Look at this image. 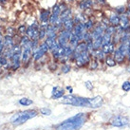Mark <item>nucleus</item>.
Returning <instances> with one entry per match:
<instances>
[{"label": "nucleus", "instance_id": "nucleus-30", "mask_svg": "<svg viewBox=\"0 0 130 130\" xmlns=\"http://www.w3.org/2000/svg\"><path fill=\"white\" fill-rule=\"evenodd\" d=\"M70 69H71V68H70V66H69V64H64L61 68V70H62V72L63 73L69 72V71H70Z\"/></svg>", "mask_w": 130, "mask_h": 130}, {"label": "nucleus", "instance_id": "nucleus-39", "mask_svg": "<svg viewBox=\"0 0 130 130\" xmlns=\"http://www.w3.org/2000/svg\"><path fill=\"white\" fill-rule=\"evenodd\" d=\"M5 2H7V0H0V3H5Z\"/></svg>", "mask_w": 130, "mask_h": 130}, {"label": "nucleus", "instance_id": "nucleus-34", "mask_svg": "<svg viewBox=\"0 0 130 130\" xmlns=\"http://www.w3.org/2000/svg\"><path fill=\"white\" fill-rule=\"evenodd\" d=\"M85 86H86V87H87V89H89V90H92V89H93V86H92V83H91L90 81L85 82Z\"/></svg>", "mask_w": 130, "mask_h": 130}, {"label": "nucleus", "instance_id": "nucleus-27", "mask_svg": "<svg viewBox=\"0 0 130 130\" xmlns=\"http://www.w3.org/2000/svg\"><path fill=\"white\" fill-rule=\"evenodd\" d=\"M17 30H18V33L20 34V35L24 36V35H26V32H27V27H26L25 25L19 26Z\"/></svg>", "mask_w": 130, "mask_h": 130}, {"label": "nucleus", "instance_id": "nucleus-33", "mask_svg": "<svg viewBox=\"0 0 130 130\" xmlns=\"http://www.w3.org/2000/svg\"><path fill=\"white\" fill-rule=\"evenodd\" d=\"M94 2H95V5H98V6L106 5V0H94Z\"/></svg>", "mask_w": 130, "mask_h": 130}, {"label": "nucleus", "instance_id": "nucleus-3", "mask_svg": "<svg viewBox=\"0 0 130 130\" xmlns=\"http://www.w3.org/2000/svg\"><path fill=\"white\" fill-rule=\"evenodd\" d=\"M37 115V112L34 110H26V111L19 112L17 114H14L11 118V122L14 125H20L22 123H26L31 118H34Z\"/></svg>", "mask_w": 130, "mask_h": 130}, {"label": "nucleus", "instance_id": "nucleus-19", "mask_svg": "<svg viewBox=\"0 0 130 130\" xmlns=\"http://www.w3.org/2000/svg\"><path fill=\"white\" fill-rule=\"evenodd\" d=\"M14 41H13V37L9 36V35H5L4 36V46H5V50H9L14 46Z\"/></svg>", "mask_w": 130, "mask_h": 130}, {"label": "nucleus", "instance_id": "nucleus-2", "mask_svg": "<svg viewBox=\"0 0 130 130\" xmlns=\"http://www.w3.org/2000/svg\"><path fill=\"white\" fill-rule=\"evenodd\" d=\"M61 103L65 105H74V106L89 107L90 98L80 97V96H74V95H66L61 98Z\"/></svg>", "mask_w": 130, "mask_h": 130}, {"label": "nucleus", "instance_id": "nucleus-9", "mask_svg": "<svg viewBox=\"0 0 130 130\" xmlns=\"http://www.w3.org/2000/svg\"><path fill=\"white\" fill-rule=\"evenodd\" d=\"M95 6L94 0H80L78 3V9L80 11L86 12L87 11H91Z\"/></svg>", "mask_w": 130, "mask_h": 130}, {"label": "nucleus", "instance_id": "nucleus-40", "mask_svg": "<svg viewBox=\"0 0 130 130\" xmlns=\"http://www.w3.org/2000/svg\"><path fill=\"white\" fill-rule=\"evenodd\" d=\"M0 35H2V27L0 26Z\"/></svg>", "mask_w": 130, "mask_h": 130}, {"label": "nucleus", "instance_id": "nucleus-29", "mask_svg": "<svg viewBox=\"0 0 130 130\" xmlns=\"http://www.w3.org/2000/svg\"><path fill=\"white\" fill-rule=\"evenodd\" d=\"M122 88H123V90L125 91V92L129 91L130 90V82L129 81H125V82H123V85H122Z\"/></svg>", "mask_w": 130, "mask_h": 130}, {"label": "nucleus", "instance_id": "nucleus-24", "mask_svg": "<svg viewBox=\"0 0 130 130\" xmlns=\"http://www.w3.org/2000/svg\"><path fill=\"white\" fill-rule=\"evenodd\" d=\"M114 12H116L117 14H119V15L124 14V13L126 12V6H123V5H121V6L116 7L115 9H114Z\"/></svg>", "mask_w": 130, "mask_h": 130}, {"label": "nucleus", "instance_id": "nucleus-14", "mask_svg": "<svg viewBox=\"0 0 130 130\" xmlns=\"http://www.w3.org/2000/svg\"><path fill=\"white\" fill-rule=\"evenodd\" d=\"M103 104H104L103 98L101 96H96L94 98H90V105H89V107L90 108H99L103 105Z\"/></svg>", "mask_w": 130, "mask_h": 130}, {"label": "nucleus", "instance_id": "nucleus-28", "mask_svg": "<svg viewBox=\"0 0 130 130\" xmlns=\"http://www.w3.org/2000/svg\"><path fill=\"white\" fill-rule=\"evenodd\" d=\"M90 69H92V70H95V69H98V67H99V62L97 61V60H91L90 61Z\"/></svg>", "mask_w": 130, "mask_h": 130}, {"label": "nucleus", "instance_id": "nucleus-7", "mask_svg": "<svg viewBox=\"0 0 130 130\" xmlns=\"http://www.w3.org/2000/svg\"><path fill=\"white\" fill-rule=\"evenodd\" d=\"M48 51H50V48H48V46H47V43H46L45 41H43V42H42V43L39 45L38 48H37L36 51H35L32 53L33 59H34L35 61H38V60H40V59L43 57L44 55L46 54V53H47Z\"/></svg>", "mask_w": 130, "mask_h": 130}, {"label": "nucleus", "instance_id": "nucleus-16", "mask_svg": "<svg viewBox=\"0 0 130 130\" xmlns=\"http://www.w3.org/2000/svg\"><path fill=\"white\" fill-rule=\"evenodd\" d=\"M112 55H113V58H114V60L116 61V63H119V64L123 63V62L125 61V59H126V57H125L117 47L115 48V51H114V52H113Z\"/></svg>", "mask_w": 130, "mask_h": 130}, {"label": "nucleus", "instance_id": "nucleus-11", "mask_svg": "<svg viewBox=\"0 0 130 130\" xmlns=\"http://www.w3.org/2000/svg\"><path fill=\"white\" fill-rule=\"evenodd\" d=\"M71 18H73V12L71 8L66 9L65 11H62L61 14H60V21H61L62 24H64L66 21H68Z\"/></svg>", "mask_w": 130, "mask_h": 130}, {"label": "nucleus", "instance_id": "nucleus-20", "mask_svg": "<svg viewBox=\"0 0 130 130\" xmlns=\"http://www.w3.org/2000/svg\"><path fill=\"white\" fill-rule=\"evenodd\" d=\"M75 27V24L73 22V18L69 19L68 21H66L64 24H63V29H66V30H69V31H72L73 29Z\"/></svg>", "mask_w": 130, "mask_h": 130}, {"label": "nucleus", "instance_id": "nucleus-37", "mask_svg": "<svg viewBox=\"0 0 130 130\" xmlns=\"http://www.w3.org/2000/svg\"><path fill=\"white\" fill-rule=\"evenodd\" d=\"M67 89H68V90H69V91H70V93H71V92H72V87H67Z\"/></svg>", "mask_w": 130, "mask_h": 130}, {"label": "nucleus", "instance_id": "nucleus-32", "mask_svg": "<svg viewBox=\"0 0 130 130\" xmlns=\"http://www.w3.org/2000/svg\"><path fill=\"white\" fill-rule=\"evenodd\" d=\"M7 35H9V36H11L13 37L15 35V29H13V28H8L7 29Z\"/></svg>", "mask_w": 130, "mask_h": 130}, {"label": "nucleus", "instance_id": "nucleus-31", "mask_svg": "<svg viewBox=\"0 0 130 130\" xmlns=\"http://www.w3.org/2000/svg\"><path fill=\"white\" fill-rule=\"evenodd\" d=\"M40 112L45 116H50L51 114V110L50 108H47V107H44V108L40 109Z\"/></svg>", "mask_w": 130, "mask_h": 130}, {"label": "nucleus", "instance_id": "nucleus-36", "mask_svg": "<svg viewBox=\"0 0 130 130\" xmlns=\"http://www.w3.org/2000/svg\"><path fill=\"white\" fill-rule=\"evenodd\" d=\"M74 0H63V2H65V3H70V2H73Z\"/></svg>", "mask_w": 130, "mask_h": 130}, {"label": "nucleus", "instance_id": "nucleus-10", "mask_svg": "<svg viewBox=\"0 0 130 130\" xmlns=\"http://www.w3.org/2000/svg\"><path fill=\"white\" fill-rule=\"evenodd\" d=\"M51 14V11L50 10L43 9L40 11L39 20L40 25H50V16Z\"/></svg>", "mask_w": 130, "mask_h": 130}, {"label": "nucleus", "instance_id": "nucleus-4", "mask_svg": "<svg viewBox=\"0 0 130 130\" xmlns=\"http://www.w3.org/2000/svg\"><path fill=\"white\" fill-rule=\"evenodd\" d=\"M91 54L88 51H84L82 53H80L79 55L75 56L72 58V60L76 63V65L78 67H85V66L88 65L91 61Z\"/></svg>", "mask_w": 130, "mask_h": 130}, {"label": "nucleus", "instance_id": "nucleus-1", "mask_svg": "<svg viewBox=\"0 0 130 130\" xmlns=\"http://www.w3.org/2000/svg\"><path fill=\"white\" fill-rule=\"evenodd\" d=\"M86 122V114L78 113L73 117L64 121L57 126V130H79Z\"/></svg>", "mask_w": 130, "mask_h": 130}, {"label": "nucleus", "instance_id": "nucleus-21", "mask_svg": "<svg viewBox=\"0 0 130 130\" xmlns=\"http://www.w3.org/2000/svg\"><path fill=\"white\" fill-rule=\"evenodd\" d=\"M105 65L107 66V67H110V68L115 67L116 64H117L116 61L114 60L113 56H110V55H106V57H105Z\"/></svg>", "mask_w": 130, "mask_h": 130}, {"label": "nucleus", "instance_id": "nucleus-22", "mask_svg": "<svg viewBox=\"0 0 130 130\" xmlns=\"http://www.w3.org/2000/svg\"><path fill=\"white\" fill-rule=\"evenodd\" d=\"M85 26H86V29H87V30L90 31L91 29L94 28V26H95V21H94V19L92 18V17H89L87 21L85 22Z\"/></svg>", "mask_w": 130, "mask_h": 130}, {"label": "nucleus", "instance_id": "nucleus-26", "mask_svg": "<svg viewBox=\"0 0 130 130\" xmlns=\"http://www.w3.org/2000/svg\"><path fill=\"white\" fill-rule=\"evenodd\" d=\"M51 13H54V14H61V9H60V6L59 4H55L54 6L51 9Z\"/></svg>", "mask_w": 130, "mask_h": 130}, {"label": "nucleus", "instance_id": "nucleus-12", "mask_svg": "<svg viewBox=\"0 0 130 130\" xmlns=\"http://www.w3.org/2000/svg\"><path fill=\"white\" fill-rule=\"evenodd\" d=\"M129 23H130V18L127 16L126 13L120 15V27H121L122 29H124V30H126V29H129L130 28Z\"/></svg>", "mask_w": 130, "mask_h": 130}, {"label": "nucleus", "instance_id": "nucleus-23", "mask_svg": "<svg viewBox=\"0 0 130 130\" xmlns=\"http://www.w3.org/2000/svg\"><path fill=\"white\" fill-rule=\"evenodd\" d=\"M112 37L111 35H109V34H106L105 33L104 35H103V38H102V47L103 46H105V45H107V44H110L112 42Z\"/></svg>", "mask_w": 130, "mask_h": 130}, {"label": "nucleus", "instance_id": "nucleus-15", "mask_svg": "<svg viewBox=\"0 0 130 130\" xmlns=\"http://www.w3.org/2000/svg\"><path fill=\"white\" fill-rule=\"evenodd\" d=\"M108 17V21H109V24L113 27H119L120 26V15L117 14L116 12H111L110 14L107 16Z\"/></svg>", "mask_w": 130, "mask_h": 130}, {"label": "nucleus", "instance_id": "nucleus-38", "mask_svg": "<svg viewBox=\"0 0 130 130\" xmlns=\"http://www.w3.org/2000/svg\"><path fill=\"white\" fill-rule=\"evenodd\" d=\"M126 59L128 60V61H130V51H129V52H128V55H127Z\"/></svg>", "mask_w": 130, "mask_h": 130}, {"label": "nucleus", "instance_id": "nucleus-25", "mask_svg": "<svg viewBox=\"0 0 130 130\" xmlns=\"http://www.w3.org/2000/svg\"><path fill=\"white\" fill-rule=\"evenodd\" d=\"M19 104L21 105H25V106H28V105H30L32 104V101L29 100L28 98H22L21 100H19Z\"/></svg>", "mask_w": 130, "mask_h": 130}, {"label": "nucleus", "instance_id": "nucleus-35", "mask_svg": "<svg viewBox=\"0 0 130 130\" xmlns=\"http://www.w3.org/2000/svg\"><path fill=\"white\" fill-rule=\"evenodd\" d=\"M127 14V16L130 18V2L128 3V5L126 6V12H125Z\"/></svg>", "mask_w": 130, "mask_h": 130}, {"label": "nucleus", "instance_id": "nucleus-5", "mask_svg": "<svg viewBox=\"0 0 130 130\" xmlns=\"http://www.w3.org/2000/svg\"><path fill=\"white\" fill-rule=\"evenodd\" d=\"M39 28H40V24H38L36 21H34L32 24L29 25V27L27 28V32H26V35L29 37L31 41H34V40H39L38 39Z\"/></svg>", "mask_w": 130, "mask_h": 130}, {"label": "nucleus", "instance_id": "nucleus-6", "mask_svg": "<svg viewBox=\"0 0 130 130\" xmlns=\"http://www.w3.org/2000/svg\"><path fill=\"white\" fill-rule=\"evenodd\" d=\"M31 54H32V45H31V40H30L27 45L22 47V63L27 64L31 57Z\"/></svg>", "mask_w": 130, "mask_h": 130}, {"label": "nucleus", "instance_id": "nucleus-18", "mask_svg": "<svg viewBox=\"0 0 130 130\" xmlns=\"http://www.w3.org/2000/svg\"><path fill=\"white\" fill-rule=\"evenodd\" d=\"M64 96V89L60 87H54L52 89V95L51 97L53 99H61Z\"/></svg>", "mask_w": 130, "mask_h": 130}, {"label": "nucleus", "instance_id": "nucleus-17", "mask_svg": "<svg viewBox=\"0 0 130 130\" xmlns=\"http://www.w3.org/2000/svg\"><path fill=\"white\" fill-rule=\"evenodd\" d=\"M115 47L116 45L113 42H111L110 44H107V45H105V46H103L101 47L102 51H104V53L105 55H110V54H113V52L115 51Z\"/></svg>", "mask_w": 130, "mask_h": 130}, {"label": "nucleus", "instance_id": "nucleus-13", "mask_svg": "<svg viewBox=\"0 0 130 130\" xmlns=\"http://www.w3.org/2000/svg\"><path fill=\"white\" fill-rule=\"evenodd\" d=\"M91 56L97 60L98 62H103L105 61L106 55L104 53V51H102V48H98V50H94L92 52H91Z\"/></svg>", "mask_w": 130, "mask_h": 130}, {"label": "nucleus", "instance_id": "nucleus-8", "mask_svg": "<svg viewBox=\"0 0 130 130\" xmlns=\"http://www.w3.org/2000/svg\"><path fill=\"white\" fill-rule=\"evenodd\" d=\"M110 123L115 127L125 126L129 123V119L127 117H124V116H116L111 119Z\"/></svg>", "mask_w": 130, "mask_h": 130}]
</instances>
